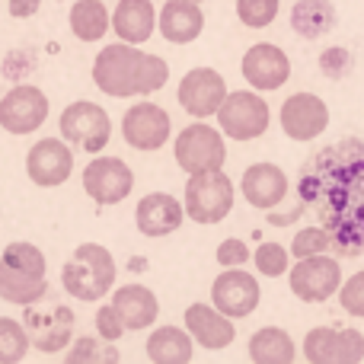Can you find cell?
<instances>
[{
	"mask_svg": "<svg viewBox=\"0 0 364 364\" xmlns=\"http://www.w3.org/2000/svg\"><path fill=\"white\" fill-rule=\"evenodd\" d=\"M170 80V64L160 55H147L138 45H106L93 61V83L112 100L157 93Z\"/></svg>",
	"mask_w": 364,
	"mask_h": 364,
	"instance_id": "6da1fadb",
	"label": "cell"
},
{
	"mask_svg": "<svg viewBox=\"0 0 364 364\" xmlns=\"http://www.w3.org/2000/svg\"><path fill=\"white\" fill-rule=\"evenodd\" d=\"M61 284L70 297H77V301L96 304L100 297H106L115 284L112 252L100 243H80L74 250V256H70V262H64Z\"/></svg>",
	"mask_w": 364,
	"mask_h": 364,
	"instance_id": "7a4b0ae2",
	"label": "cell"
},
{
	"mask_svg": "<svg viewBox=\"0 0 364 364\" xmlns=\"http://www.w3.org/2000/svg\"><path fill=\"white\" fill-rule=\"evenodd\" d=\"M233 182L224 170H205L192 173L186 182V198L182 208L195 224H220L233 211Z\"/></svg>",
	"mask_w": 364,
	"mask_h": 364,
	"instance_id": "3957f363",
	"label": "cell"
},
{
	"mask_svg": "<svg viewBox=\"0 0 364 364\" xmlns=\"http://www.w3.org/2000/svg\"><path fill=\"white\" fill-rule=\"evenodd\" d=\"M342 284V265L339 259L326 252H314L294 262L291 269V294L304 304H323L339 294Z\"/></svg>",
	"mask_w": 364,
	"mask_h": 364,
	"instance_id": "277c9868",
	"label": "cell"
},
{
	"mask_svg": "<svg viewBox=\"0 0 364 364\" xmlns=\"http://www.w3.org/2000/svg\"><path fill=\"white\" fill-rule=\"evenodd\" d=\"M214 115H218L220 132L233 141H256L259 134L269 132V106L262 96L250 90L227 93Z\"/></svg>",
	"mask_w": 364,
	"mask_h": 364,
	"instance_id": "5b68a950",
	"label": "cell"
},
{
	"mask_svg": "<svg viewBox=\"0 0 364 364\" xmlns=\"http://www.w3.org/2000/svg\"><path fill=\"white\" fill-rule=\"evenodd\" d=\"M61 138L87 154H100L112 138V119L106 109L90 100L70 102L61 112Z\"/></svg>",
	"mask_w": 364,
	"mask_h": 364,
	"instance_id": "8992f818",
	"label": "cell"
},
{
	"mask_svg": "<svg viewBox=\"0 0 364 364\" xmlns=\"http://www.w3.org/2000/svg\"><path fill=\"white\" fill-rule=\"evenodd\" d=\"M173 154H176V164L192 176V173L220 170L227 160V144L220 132H214L205 122H195V125H186L176 134Z\"/></svg>",
	"mask_w": 364,
	"mask_h": 364,
	"instance_id": "52a82bcc",
	"label": "cell"
},
{
	"mask_svg": "<svg viewBox=\"0 0 364 364\" xmlns=\"http://www.w3.org/2000/svg\"><path fill=\"white\" fill-rule=\"evenodd\" d=\"M259 301H262L259 282H256V275H250V272L243 269V265L224 269L211 284V304L220 310V314L230 316V320L250 316L252 310L259 307Z\"/></svg>",
	"mask_w": 364,
	"mask_h": 364,
	"instance_id": "ba28073f",
	"label": "cell"
},
{
	"mask_svg": "<svg viewBox=\"0 0 364 364\" xmlns=\"http://www.w3.org/2000/svg\"><path fill=\"white\" fill-rule=\"evenodd\" d=\"M304 358L310 364H358L364 358V336L358 329L316 326L304 339Z\"/></svg>",
	"mask_w": 364,
	"mask_h": 364,
	"instance_id": "9c48e42d",
	"label": "cell"
},
{
	"mask_svg": "<svg viewBox=\"0 0 364 364\" xmlns=\"http://www.w3.org/2000/svg\"><path fill=\"white\" fill-rule=\"evenodd\" d=\"M48 119V96L32 83H19L0 100V128L10 134H32Z\"/></svg>",
	"mask_w": 364,
	"mask_h": 364,
	"instance_id": "30bf717a",
	"label": "cell"
},
{
	"mask_svg": "<svg viewBox=\"0 0 364 364\" xmlns=\"http://www.w3.org/2000/svg\"><path fill=\"white\" fill-rule=\"evenodd\" d=\"M83 188L96 205H119L132 195L134 173L119 157H96L83 170Z\"/></svg>",
	"mask_w": 364,
	"mask_h": 364,
	"instance_id": "8fae6325",
	"label": "cell"
},
{
	"mask_svg": "<svg viewBox=\"0 0 364 364\" xmlns=\"http://www.w3.org/2000/svg\"><path fill=\"white\" fill-rule=\"evenodd\" d=\"M122 134L134 151H160L173 134V122L157 102H134L122 119Z\"/></svg>",
	"mask_w": 364,
	"mask_h": 364,
	"instance_id": "7c38bea8",
	"label": "cell"
},
{
	"mask_svg": "<svg viewBox=\"0 0 364 364\" xmlns=\"http://www.w3.org/2000/svg\"><path fill=\"white\" fill-rule=\"evenodd\" d=\"M176 96H179V106L186 109L188 115H195V119H211L227 96V83L214 68H195L179 80Z\"/></svg>",
	"mask_w": 364,
	"mask_h": 364,
	"instance_id": "4fadbf2b",
	"label": "cell"
},
{
	"mask_svg": "<svg viewBox=\"0 0 364 364\" xmlns=\"http://www.w3.org/2000/svg\"><path fill=\"white\" fill-rule=\"evenodd\" d=\"M243 80L250 83L259 93H269V90H282L291 77V58L284 55L278 45L272 42H259L252 45L243 55Z\"/></svg>",
	"mask_w": 364,
	"mask_h": 364,
	"instance_id": "5bb4252c",
	"label": "cell"
},
{
	"mask_svg": "<svg viewBox=\"0 0 364 364\" xmlns=\"http://www.w3.org/2000/svg\"><path fill=\"white\" fill-rule=\"evenodd\" d=\"M329 109L316 93H294L282 102V132L291 141H314L326 132Z\"/></svg>",
	"mask_w": 364,
	"mask_h": 364,
	"instance_id": "9a60e30c",
	"label": "cell"
},
{
	"mask_svg": "<svg viewBox=\"0 0 364 364\" xmlns=\"http://www.w3.org/2000/svg\"><path fill=\"white\" fill-rule=\"evenodd\" d=\"M26 173L36 186L55 188L74 173V154H70L64 138H42L38 144H32L29 157H26Z\"/></svg>",
	"mask_w": 364,
	"mask_h": 364,
	"instance_id": "2e32d148",
	"label": "cell"
},
{
	"mask_svg": "<svg viewBox=\"0 0 364 364\" xmlns=\"http://www.w3.org/2000/svg\"><path fill=\"white\" fill-rule=\"evenodd\" d=\"M182 220H186V208L170 192L144 195L138 201V211H134V224L144 237H170L182 227Z\"/></svg>",
	"mask_w": 364,
	"mask_h": 364,
	"instance_id": "e0dca14e",
	"label": "cell"
},
{
	"mask_svg": "<svg viewBox=\"0 0 364 364\" xmlns=\"http://www.w3.org/2000/svg\"><path fill=\"white\" fill-rule=\"evenodd\" d=\"M186 329L192 336V342H198L208 352H220L237 339L233 320L227 314H220L214 304H192L186 310Z\"/></svg>",
	"mask_w": 364,
	"mask_h": 364,
	"instance_id": "ac0fdd59",
	"label": "cell"
},
{
	"mask_svg": "<svg viewBox=\"0 0 364 364\" xmlns=\"http://www.w3.org/2000/svg\"><path fill=\"white\" fill-rule=\"evenodd\" d=\"M240 192L259 211H272L288 195V173L275 164H252L240 179Z\"/></svg>",
	"mask_w": 364,
	"mask_h": 364,
	"instance_id": "d6986e66",
	"label": "cell"
},
{
	"mask_svg": "<svg viewBox=\"0 0 364 364\" xmlns=\"http://www.w3.org/2000/svg\"><path fill=\"white\" fill-rule=\"evenodd\" d=\"M26 333L38 352H61L74 336V314L68 307H55L51 314L45 310H29L26 314Z\"/></svg>",
	"mask_w": 364,
	"mask_h": 364,
	"instance_id": "ffe728a7",
	"label": "cell"
},
{
	"mask_svg": "<svg viewBox=\"0 0 364 364\" xmlns=\"http://www.w3.org/2000/svg\"><path fill=\"white\" fill-rule=\"evenodd\" d=\"M157 26H160L166 42L188 45L201 36V29H205V13H201V6L192 4V0H166L160 16H157Z\"/></svg>",
	"mask_w": 364,
	"mask_h": 364,
	"instance_id": "44dd1931",
	"label": "cell"
},
{
	"mask_svg": "<svg viewBox=\"0 0 364 364\" xmlns=\"http://www.w3.org/2000/svg\"><path fill=\"white\" fill-rule=\"evenodd\" d=\"M112 307L119 310L125 329H134V333L154 326V320L160 316L157 294H154L151 288H144V284H125V288H115Z\"/></svg>",
	"mask_w": 364,
	"mask_h": 364,
	"instance_id": "7402d4cb",
	"label": "cell"
},
{
	"mask_svg": "<svg viewBox=\"0 0 364 364\" xmlns=\"http://www.w3.org/2000/svg\"><path fill=\"white\" fill-rule=\"evenodd\" d=\"M157 29V10L151 0H119L112 13V32L122 42L141 45L154 36Z\"/></svg>",
	"mask_w": 364,
	"mask_h": 364,
	"instance_id": "603a6c76",
	"label": "cell"
},
{
	"mask_svg": "<svg viewBox=\"0 0 364 364\" xmlns=\"http://www.w3.org/2000/svg\"><path fill=\"white\" fill-rule=\"evenodd\" d=\"M147 358L154 364H188L192 361V336L179 326H160L147 339Z\"/></svg>",
	"mask_w": 364,
	"mask_h": 364,
	"instance_id": "cb8c5ba5",
	"label": "cell"
},
{
	"mask_svg": "<svg viewBox=\"0 0 364 364\" xmlns=\"http://www.w3.org/2000/svg\"><path fill=\"white\" fill-rule=\"evenodd\" d=\"M48 291V282L45 278H36L29 272H19L13 265H6L0 259V297L6 304H19V307H32L38 304Z\"/></svg>",
	"mask_w": 364,
	"mask_h": 364,
	"instance_id": "d4e9b609",
	"label": "cell"
},
{
	"mask_svg": "<svg viewBox=\"0 0 364 364\" xmlns=\"http://www.w3.org/2000/svg\"><path fill=\"white\" fill-rule=\"evenodd\" d=\"M294 355V342L282 326H262L250 339V358L256 364H291Z\"/></svg>",
	"mask_w": 364,
	"mask_h": 364,
	"instance_id": "484cf974",
	"label": "cell"
},
{
	"mask_svg": "<svg viewBox=\"0 0 364 364\" xmlns=\"http://www.w3.org/2000/svg\"><path fill=\"white\" fill-rule=\"evenodd\" d=\"M336 19H339V13H336V6L329 0H297L294 10H291V26L304 38H316L333 32Z\"/></svg>",
	"mask_w": 364,
	"mask_h": 364,
	"instance_id": "4316f807",
	"label": "cell"
},
{
	"mask_svg": "<svg viewBox=\"0 0 364 364\" xmlns=\"http://www.w3.org/2000/svg\"><path fill=\"white\" fill-rule=\"evenodd\" d=\"M109 26H112V16L102 0H77L70 6V32L80 42H100L109 32Z\"/></svg>",
	"mask_w": 364,
	"mask_h": 364,
	"instance_id": "83f0119b",
	"label": "cell"
},
{
	"mask_svg": "<svg viewBox=\"0 0 364 364\" xmlns=\"http://www.w3.org/2000/svg\"><path fill=\"white\" fill-rule=\"evenodd\" d=\"M29 333H26L23 323L10 320V316H0V364H16L26 358L29 352Z\"/></svg>",
	"mask_w": 364,
	"mask_h": 364,
	"instance_id": "f1b7e54d",
	"label": "cell"
},
{
	"mask_svg": "<svg viewBox=\"0 0 364 364\" xmlns=\"http://www.w3.org/2000/svg\"><path fill=\"white\" fill-rule=\"evenodd\" d=\"M0 259H4L6 265H13V269L29 272V275H36V278H45V272H48V262H45L42 250L32 246V243H23V240H16V243L6 246Z\"/></svg>",
	"mask_w": 364,
	"mask_h": 364,
	"instance_id": "f546056e",
	"label": "cell"
},
{
	"mask_svg": "<svg viewBox=\"0 0 364 364\" xmlns=\"http://www.w3.org/2000/svg\"><path fill=\"white\" fill-rule=\"evenodd\" d=\"M100 364V361H119V352H115L112 342H106L100 336V339H90V336H83V339H77V346L68 352V364Z\"/></svg>",
	"mask_w": 364,
	"mask_h": 364,
	"instance_id": "4dcf8cb0",
	"label": "cell"
},
{
	"mask_svg": "<svg viewBox=\"0 0 364 364\" xmlns=\"http://www.w3.org/2000/svg\"><path fill=\"white\" fill-rule=\"evenodd\" d=\"M252 262H256L259 275H265V278H282L291 269V256L282 243H262L252 252Z\"/></svg>",
	"mask_w": 364,
	"mask_h": 364,
	"instance_id": "1f68e13d",
	"label": "cell"
},
{
	"mask_svg": "<svg viewBox=\"0 0 364 364\" xmlns=\"http://www.w3.org/2000/svg\"><path fill=\"white\" fill-rule=\"evenodd\" d=\"M278 0H237V16L250 29H265L278 16Z\"/></svg>",
	"mask_w": 364,
	"mask_h": 364,
	"instance_id": "d6a6232c",
	"label": "cell"
},
{
	"mask_svg": "<svg viewBox=\"0 0 364 364\" xmlns=\"http://www.w3.org/2000/svg\"><path fill=\"white\" fill-rule=\"evenodd\" d=\"M329 246H333L329 230H323V227H304V230L291 240V256L304 259V256H314V252H326Z\"/></svg>",
	"mask_w": 364,
	"mask_h": 364,
	"instance_id": "836d02e7",
	"label": "cell"
},
{
	"mask_svg": "<svg viewBox=\"0 0 364 364\" xmlns=\"http://www.w3.org/2000/svg\"><path fill=\"white\" fill-rule=\"evenodd\" d=\"M339 304L348 316H364V269L339 284Z\"/></svg>",
	"mask_w": 364,
	"mask_h": 364,
	"instance_id": "e575fe53",
	"label": "cell"
},
{
	"mask_svg": "<svg viewBox=\"0 0 364 364\" xmlns=\"http://www.w3.org/2000/svg\"><path fill=\"white\" fill-rule=\"evenodd\" d=\"M96 329H100V336L106 342H115L125 336V323H122L119 310L112 307V304H102L100 314H96Z\"/></svg>",
	"mask_w": 364,
	"mask_h": 364,
	"instance_id": "d590c367",
	"label": "cell"
},
{
	"mask_svg": "<svg viewBox=\"0 0 364 364\" xmlns=\"http://www.w3.org/2000/svg\"><path fill=\"white\" fill-rule=\"evenodd\" d=\"M214 259H218V265H224V269H230V265H243V262H250V259H252V252H250V246H246L243 240L230 237V240H224V243L218 246V252H214Z\"/></svg>",
	"mask_w": 364,
	"mask_h": 364,
	"instance_id": "8d00e7d4",
	"label": "cell"
},
{
	"mask_svg": "<svg viewBox=\"0 0 364 364\" xmlns=\"http://www.w3.org/2000/svg\"><path fill=\"white\" fill-rule=\"evenodd\" d=\"M320 68H323V74H329V77H342L348 68H352V61H348V51H346V48H329V51H323Z\"/></svg>",
	"mask_w": 364,
	"mask_h": 364,
	"instance_id": "74e56055",
	"label": "cell"
},
{
	"mask_svg": "<svg viewBox=\"0 0 364 364\" xmlns=\"http://www.w3.org/2000/svg\"><path fill=\"white\" fill-rule=\"evenodd\" d=\"M38 6H42V0H10V16L26 19L32 13H38Z\"/></svg>",
	"mask_w": 364,
	"mask_h": 364,
	"instance_id": "f35d334b",
	"label": "cell"
},
{
	"mask_svg": "<svg viewBox=\"0 0 364 364\" xmlns=\"http://www.w3.org/2000/svg\"><path fill=\"white\" fill-rule=\"evenodd\" d=\"M192 4H201V0H192Z\"/></svg>",
	"mask_w": 364,
	"mask_h": 364,
	"instance_id": "ab89813d",
	"label": "cell"
}]
</instances>
